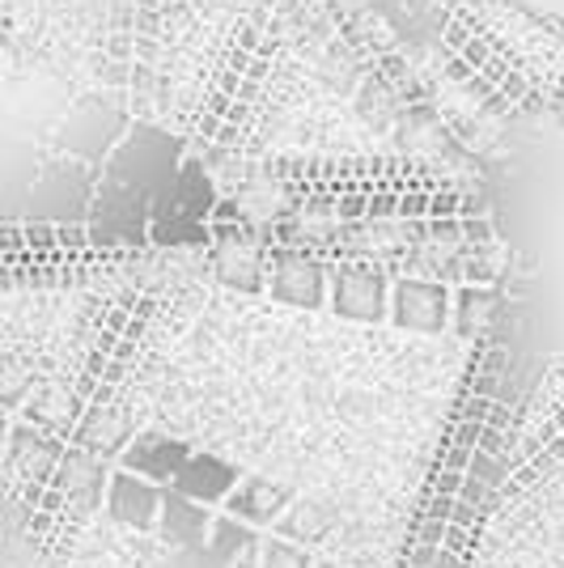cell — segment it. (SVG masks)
I'll list each match as a JSON object with an SVG mask.
<instances>
[{
    "mask_svg": "<svg viewBox=\"0 0 564 568\" xmlns=\"http://www.w3.org/2000/svg\"><path fill=\"white\" fill-rule=\"evenodd\" d=\"M391 318L395 327L416 335H437L450 327L454 318V297L442 281H429V276H403L391 288Z\"/></svg>",
    "mask_w": 564,
    "mask_h": 568,
    "instance_id": "obj_1",
    "label": "cell"
},
{
    "mask_svg": "<svg viewBox=\"0 0 564 568\" xmlns=\"http://www.w3.org/2000/svg\"><path fill=\"white\" fill-rule=\"evenodd\" d=\"M331 310L353 323H377L391 310L386 276L370 263H340L331 272Z\"/></svg>",
    "mask_w": 564,
    "mask_h": 568,
    "instance_id": "obj_2",
    "label": "cell"
},
{
    "mask_svg": "<svg viewBox=\"0 0 564 568\" xmlns=\"http://www.w3.org/2000/svg\"><path fill=\"white\" fill-rule=\"evenodd\" d=\"M328 281L331 272H323L319 263L298 255V251H272L268 255V288H272V297H281L289 306H323L328 302Z\"/></svg>",
    "mask_w": 564,
    "mask_h": 568,
    "instance_id": "obj_3",
    "label": "cell"
},
{
    "mask_svg": "<svg viewBox=\"0 0 564 568\" xmlns=\"http://www.w3.org/2000/svg\"><path fill=\"white\" fill-rule=\"evenodd\" d=\"M165 497L158 493L153 479H144L137 471H115L107 484V514L123 526H137V530H153V521L162 514Z\"/></svg>",
    "mask_w": 564,
    "mask_h": 568,
    "instance_id": "obj_4",
    "label": "cell"
},
{
    "mask_svg": "<svg viewBox=\"0 0 564 568\" xmlns=\"http://www.w3.org/2000/svg\"><path fill=\"white\" fill-rule=\"evenodd\" d=\"M119 458H123L128 471L144 475V479H153V484H174L179 471L188 467L191 450L183 442L165 437V433H137Z\"/></svg>",
    "mask_w": 564,
    "mask_h": 568,
    "instance_id": "obj_5",
    "label": "cell"
},
{
    "mask_svg": "<svg viewBox=\"0 0 564 568\" xmlns=\"http://www.w3.org/2000/svg\"><path fill=\"white\" fill-rule=\"evenodd\" d=\"M234 488H238V471L225 458H216V454H191L188 467L174 479V493L200 500V505H216V500L230 497Z\"/></svg>",
    "mask_w": 564,
    "mask_h": 568,
    "instance_id": "obj_6",
    "label": "cell"
},
{
    "mask_svg": "<svg viewBox=\"0 0 564 568\" xmlns=\"http://www.w3.org/2000/svg\"><path fill=\"white\" fill-rule=\"evenodd\" d=\"M284 509H289V493L263 484V479H242V488L225 497V514L251 521V526H276Z\"/></svg>",
    "mask_w": 564,
    "mask_h": 568,
    "instance_id": "obj_7",
    "label": "cell"
},
{
    "mask_svg": "<svg viewBox=\"0 0 564 568\" xmlns=\"http://www.w3.org/2000/svg\"><path fill=\"white\" fill-rule=\"evenodd\" d=\"M162 535L170 539V544H179V547H195V544H204L212 535V518L204 514V505L200 500H191L183 497V493H174V497H165L162 505Z\"/></svg>",
    "mask_w": 564,
    "mask_h": 568,
    "instance_id": "obj_8",
    "label": "cell"
},
{
    "mask_svg": "<svg viewBox=\"0 0 564 568\" xmlns=\"http://www.w3.org/2000/svg\"><path fill=\"white\" fill-rule=\"evenodd\" d=\"M216 276L225 284H234V288L255 293V288L268 284V255L255 251V246H225L216 255Z\"/></svg>",
    "mask_w": 564,
    "mask_h": 568,
    "instance_id": "obj_9",
    "label": "cell"
},
{
    "mask_svg": "<svg viewBox=\"0 0 564 568\" xmlns=\"http://www.w3.org/2000/svg\"><path fill=\"white\" fill-rule=\"evenodd\" d=\"M459 306H454V318H459V335H475L484 327V318H489V310H493V293H489V284H480V288H459V297H454Z\"/></svg>",
    "mask_w": 564,
    "mask_h": 568,
    "instance_id": "obj_10",
    "label": "cell"
},
{
    "mask_svg": "<svg viewBox=\"0 0 564 568\" xmlns=\"http://www.w3.org/2000/svg\"><path fill=\"white\" fill-rule=\"evenodd\" d=\"M209 544H212V551H216V556H238V547L255 544V530H251V521L225 514V518H212Z\"/></svg>",
    "mask_w": 564,
    "mask_h": 568,
    "instance_id": "obj_11",
    "label": "cell"
},
{
    "mask_svg": "<svg viewBox=\"0 0 564 568\" xmlns=\"http://www.w3.org/2000/svg\"><path fill=\"white\" fill-rule=\"evenodd\" d=\"M263 568H310V556L302 547L284 544L281 535L268 544V556H263Z\"/></svg>",
    "mask_w": 564,
    "mask_h": 568,
    "instance_id": "obj_12",
    "label": "cell"
},
{
    "mask_svg": "<svg viewBox=\"0 0 564 568\" xmlns=\"http://www.w3.org/2000/svg\"><path fill=\"white\" fill-rule=\"evenodd\" d=\"M489 488H493L489 479H480V475H471V471H467V479H463V493H459V497L467 500V505H480V500L489 497Z\"/></svg>",
    "mask_w": 564,
    "mask_h": 568,
    "instance_id": "obj_13",
    "label": "cell"
},
{
    "mask_svg": "<svg viewBox=\"0 0 564 568\" xmlns=\"http://www.w3.org/2000/svg\"><path fill=\"white\" fill-rule=\"evenodd\" d=\"M429 216H459V200H454V195H433Z\"/></svg>",
    "mask_w": 564,
    "mask_h": 568,
    "instance_id": "obj_14",
    "label": "cell"
},
{
    "mask_svg": "<svg viewBox=\"0 0 564 568\" xmlns=\"http://www.w3.org/2000/svg\"><path fill=\"white\" fill-rule=\"evenodd\" d=\"M51 526V509H34L30 514V530H48Z\"/></svg>",
    "mask_w": 564,
    "mask_h": 568,
    "instance_id": "obj_15",
    "label": "cell"
},
{
    "mask_svg": "<svg viewBox=\"0 0 564 568\" xmlns=\"http://www.w3.org/2000/svg\"><path fill=\"white\" fill-rule=\"evenodd\" d=\"M489 425H493V428H505V425H510V420H505V407H501V403H493V407H489Z\"/></svg>",
    "mask_w": 564,
    "mask_h": 568,
    "instance_id": "obj_16",
    "label": "cell"
}]
</instances>
